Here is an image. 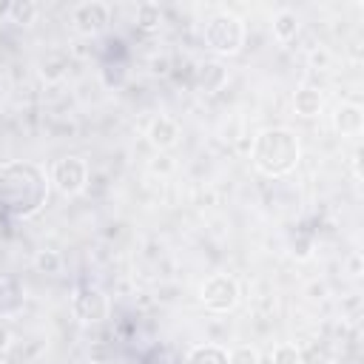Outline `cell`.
I'll return each mask as SVG.
<instances>
[{
  "mask_svg": "<svg viewBox=\"0 0 364 364\" xmlns=\"http://www.w3.org/2000/svg\"><path fill=\"white\" fill-rule=\"evenodd\" d=\"M48 196L43 171L31 162H9L0 168V208L11 216H34Z\"/></svg>",
  "mask_w": 364,
  "mask_h": 364,
  "instance_id": "cell-1",
  "label": "cell"
},
{
  "mask_svg": "<svg viewBox=\"0 0 364 364\" xmlns=\"http://www.w3.org/2000/svg\"><path fill=\"white\" fill-rule=\"evenodd\" d=\"M273 364H301V353L296 344H279L273 350Z\"/></svg>",
  "mask_w": 364,
  "mask_h": 364,
  "instance_id": "cell-19",
  "label": "cell"
},
{
  "mask_svg": "<svg viewBox=\"0 0 364 364\" xmlns=\"http://www.w3.org/2000/svg\"><path fill=\"white\" fill-rule=\"evenodd\" d=\"M105 23H108V6L100 3V0L82 3V6L74 9V26H77V31H82V34H97Z\"/></svg>",
  "mask_w": 364,
  "mask_h": 364,
  "instance_id": "cell-7",
  "label": "cell"
},
{
  "mask_svg": "<svg viewBox=\"0 0 364 364\" xmlns=\"http://www.w3.org/2000/svg\"><path fill=\"white\" fill-rule=\"evenodd\" d=\"M188 364H228V353L216 344H199L191 350Z\"/></svg>",
  "mask_w": 364,
  "mask_h": 364,
  "instance_id": "cell-14",
  "label": "cell"
},
{
  "mask_svg": "<svg viewBox=\"0 0 364 364\" xmlns=\"http://www.w3.org/2000/svg\"><path fill=\"white\" fill-rule=\"evenodd\" d=\"M253 165L267 176H284L299 165L301 148L290 128H264L250 145Z\"/></svg>",
  "mask_w": 364,
  "mask_h": 364,
  "instance_id": "cell-2",
  "label": "cell"
},
{
  "mask_svg": "<svg viewBox=\"0 0 364 364\" xmlns=\"http://www.w3.org/2000/svg\"><path fill=\"white\" fill-rule=\"evenodd\" d=\"M148 139H151L154 148L165 151V148L176 145V139H179V125H176L171 117H156V119L148 125Z\"/></svg>",
  "mask_w": 364,
  "mask_h": 364,
  "instance_id": "cell-9",
  "label": "cell"
},
{
  "mask_svg": "<svg viewBox=\"0 0 364 364\" xmlns=\"http://www.w3.org/2000/svg\"><path fill=\"white\" fill-rule=\"evenodd\" d=\"M225 80H228V71H225V65L216 63V60H205V63L196 68V85H199L205 94L219 91V88L225 85Z\"/></svg>",
  "mask_w": 364,
  "mask_h": 364,
  "instance_id": "cell-10",
  "label": "cell"
},
{
  "mask_svg": "<svg viewBox=\"0 0 364 364\" xmlns=\"http://www.w3.org/2000/svg\"><path fill=\"white\" fill-rule=\"evenodd\" d=\"M259 361H262V355L250 344H239L228 353V364H259Z\"/></svg>",
  "mask_w": 364,
  "mask_h": 364,
  "instance_id": "cell-18",
  "label": "cell"
},
{
  "mask_svg": "<svg viewBox=\"0 0 364 364\" xmlns=\"http://www.w3.org/2000/svg\"><path fill=\"white\" fill-rule=\"evenodd\" d=\"M293 256L296 259H310L313 256V242L307 239V236H299V239H293Z\"/></svg>",
  "mask_w": 364,
  "mask_h": 364,
  "instance_id": "cell-20",
  "label": "cell"
},
{
  "mask_svg": "<svg viewBox=\"0 0 364 364\" xmlns=\"http://www.w3.org/2000/svg\"><path fill=\"white\" fill-rule=\"evenodd\" d=\"M239 301V282L228 273H213L202 284V304L213 313H228Z\"/></svg>",
  "mask_w": 364,
  "mask_h": 364,
  "instance_id": "cell-4",
  "label": "cell"
},
{
  "mask_svg": "<svg viewBox=\"0 0 364 364\" xmlns=\"http://www.w3.org/2000/svg\"><path fill=\"white\" fill-rule=\"evenodd\" d=\"M205 43L210 51L216 54H236L245 43V26L236 14L230 11H219L208 20L205 26Z\"/></svg>",
  "mask_w": 364,
  "mask_h": 364,
  "instance_id": "cell-3",
  "label": "cell"
},
{
  "mask_svg": "<svg viewBox=\"0 0 364 364\" xmlns=\"http://www.w3.org/2000/svg\"><path fill=\"white\" fill-rule=\"evenodd\" d=\"M273 34H276V40H279V43L293 40V37L299 34V17H296V11L282 9V11L273 17Z\"/></svg>",
  "mask_w": 364,
  "mask_h": 364,
  "instance_id": "cell-13",
  "label": "cell"
},
{
  "mask_svg": "<svg viewBox=\"0 0 364 364\" xmlns=\"http://www.w3.org/2000/svg\"><path fill=\"white\" fill-rule=\"evenodd\" d=\"M71 310L82 324H97L108 316V299L100 287L82 284V287H77V293L71 299Z\"/></svg>",
  "mask_w": 364,
  "mask_h": 364,
  "instance_id": "cell-6",
  "label": "cell"
},
{
  "mask_svg": "<svg viewBox=\"0 0 364 364\" xmlns=\"http://www.w3.org/2000/svg\"><path fill=\"white\" fill-rule=\"evenodd\" d=\"M85 179H88V168H85V162L80 156H63L51 168V182L65 196L80 193L85 188Z\"/></svg>",
  "mask_w": 364,
  "mask_h": 364,
  "instance_id": "cell-5",
  "label": "cell"
},
{
  "mask_svg": "<svg viewBox=\"0 0 364 364\" xmlns=\"http://www.w3.org/2000/svg\"><path fill=\"white\" fill-rule=\"evenodd\" d=\"M154 71H156V74H165V71H168V60H165V57H162V60H154Z\"/></svg>",
  "mask_w": 364,
  "mask_h": 364,
  "instance_id": "cell-25",
  "label": "cell"
},
{
  "mask_svg": "<svg viewBox=\"0 0 364 364\" xmlns=\"http://www.w3.org/2000/svg\"><path fill=\"white\" fill-rule=\"evenodd\" d=\"M34 267H37L40 273H46V276H54V273L63 270V256H60L57 250H40V253L34 256Z\"/></svg>",
  "mask_w": 364,
  "mask_h": 364,
  "instance_id": "cell-17",
  "label": "cell"
},
{
  "mask_svg": "<svg viewBox=\"0 0 364 364\" xmlns=\"http://www.w3.org/2000/svg\"><path fill=\"white\" fill-rule=\"evenodd\" d=\"M0 119H3V111H0Z\"/></svg>",
  "mask_w": 364,
  "mask_h": 364,
  "instance_id": "cell-27",
  "label": "cell"
},
{
  "mask_svg": "<svg viewBox=\"0 0 364 364\" xmlns=\"http://www.w3.org/2000/svg\"><path fill=\"white\" fill-rule=\"evenodd\" d=\"M23 304V287L11 279H3L0 282V316H11L17 313Z\"/></svg>",
  "mask_w": 364,
  "mask_h": 364,
  "instance_id": "cell-12",
  "label": "cell"
},
{
  "mask_svg": "<svg viewBox=\"0 0 364 364\" xmlns=\"http://www.w3.org/2000/svg\"><path fill=\"white\" fill-rule=\"evenodd\" d=\"M154 171H162V173H168V171H171V162H168V156H156V162H154Z\"/></svg>",
  "mask_w": 364,
  "mask_h": 364,
  "instance_id": "cell-24",
  "label": "cell"
},
{
  "mask_svg": "<svg viewBox=\"0 0 364 364\" xmlns=\"http://www.w3.org/2000/svg\"><path fill=\"white\" fill-rule=\"evenodd\" d=\"M333 125H336V131L341 136H358L361 128H364V111H361V105H355V102L341 105L336 111V117H333Z\"/></svg>",
  "mask_w": 364,
  "mask_h": 364,
  "instance_id": "cell-8",
  "label": "cell"
},
{
  "mask_svg": "<svg viewBox=\"0 0 364 364\" xmlns=\"http://www.w3.org/2000/svg\"><path fill=\"white\" fill-rule=\"evenodd\" d=\"M3 11H6V17H9L11 23L26 26V23H34V17H37L40 6H37V3H31V0H14V3H9Z\"/></svg>",
  "mask_w": 364,
  "mask_h": 364,
  "instance_id": "cell-15",
  "label": "cell"
},
{
  "mask_svg": "<svg viewBox=\"0 0 364 364\" xmlns=\"http://www.w3.org/2000/svg\"><path fill=\"white\" fill-rule=\"evenodd\" d=\"M9 347H11V333H9L6 324H0V355H3Z\"/></svg>",
  "mask_w": 364,
  "mask_h": 364,
  "instance_id": "cell-22",
  "label": "cell"
},
{
  "mask_svg": "<svg viewBox=\"0 0 364 364\" xmlns=\"http://www.w3.org/2000/svg\"><path fill=\"white\" fill-rule=\"evenodd\" d=\"M43 77H46V80L63 77V63H43Z\"/></svg>",
  "mask_w": 364,
  "mask_h": 364,
  "instance_id": "cell-21",
  "label": "cell"
},
{
  "mask_svg": "<svg viewBox=\"0 0 364 364\" xmlns=\"http://www.w3.org/2000/svg\"><path fill=\"white\" fill-rule=\"evenodd\" d=\"M162 26V9L156 3H139L136 6V28L156 31Z\"/></svg>",
  "mask_w": 364,
  "mask_h": 364,
  "instance_id": "cell-16",
  "label": "cell"
},
{
  "mask_svg": "<svg viewBox=\"0 0 364 364\" xmlns=\"http://www.w3.org/2000/svg\"><path fill=\"white\" fill-rule=\"evenodd\" d=\"M324 100H321V91L313 88V85H301L296 94H293V108L299 117H316L321 111Z\"/></svg>",
  "mask_w": 364,
  "mask_h": 364,
  "instance_id": "cell-11",
  "label": "cell"
},
{
  "mask_svg": "<svg viewBox=\"0 0 364 364\" xmlns=\"http://www.w3.org/2000/svg\"><path fill=\"white\" fill-rule=\"evenodd\" d=\"M313 63H327V54H324V51H316V54H313Z\"/></svg>",
  "mask_w": 364,
  "mask_h": 364,
  "instance_id": "cell-26",
  "label": "cell"
},
{
  "mask_svg": "<svg viewBox=\"0 0 364 364\" xmlns=\"http://www.w3.org/2000/svg\"><path fill=\"white\" fill-rule=\"evenodd\" d=\"M347 267H350L353 276H361V253H353L350 262H347Z\"/></svg>",
  "mask_w": 364,
  "mask_h": 364,
  "instance_id": "cell-23",
  "label": "cell"
}]
</instances>
